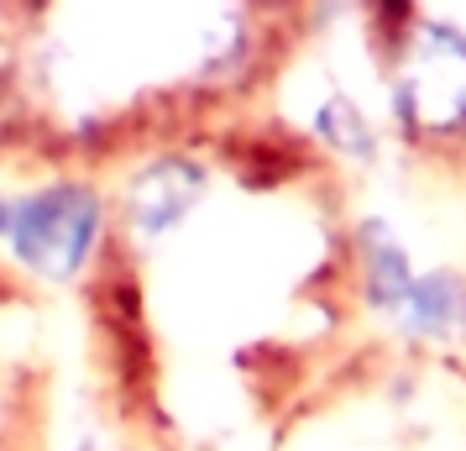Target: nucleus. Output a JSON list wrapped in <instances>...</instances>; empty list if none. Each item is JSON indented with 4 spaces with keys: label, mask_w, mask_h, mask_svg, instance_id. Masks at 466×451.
<instances>
[{
    "label": "nucleus",
    "mask_w": 466,
    "mask_h": 451,
    "mask_svg": "<svg viewBox=\"0 0 466 451\" xmlns=\"http://www.w3.org/2000/svg\"><path fill=\"white\" fill-rule=\"evenodd\" d=\"M319 16L309 0H0V184L106 190L283 106Z\"/></svg>",
    "instance_id": "f03ea898"
},
{
    "label": "nucleus",
    "mask_w": 466,
    "mask_h": 451,
    "mask_svg": "<svg viewBox=\"0 0 466 451\" xmlns=\"http://www.w3.org/2000/svg\"><path fill=\"white\" fill-rule=\"evenodd\" d=\"M58 304L47 283L0 247V451L58 446Z\"/></svg>",
    "instance_id": "39448f33"
},
{
    "label": "nucleus",
    "mask_w": 466,
    "mask_h": 451,
    "mask_svg": "<svg viewBox=\"0 0 466 451\" xmlns=\"http://www.w3.org/2000/svg\"><path fill=\"white\" fill-rule=\"evenodd\" d=\"M346 16L388 152L424 184L466 194V0H372Z\"/></svg>",
    "instance_id": "20e7f679"
},
{
    "label": "nucleus",
    "mask_w": 466,
    "mask_h": 451,
    "mask_svg": "<svg viewBox=\"0 0 466 451\" xmlns=\"http://www.w3.org/2000/svg\"><path fill=\"white\" fill-rule=\"evenodd\" d=\"M262 451H466L461 346L372 331Z\"/></svg>",
    "instance_id": "7ed1b4c3"
},
{
    "label": "nucleus",
    "mask_w": 466,
    "mask_h": 451,
    "mask_svg": "<svg viewBox=\"0 0 466 451\" xmlns=\"http://www.w3.org/2000/svg\"><path fill=\"white\" fill-rule=\"evenodd\" d=\"M456 346H461V357H466V268H461V336H456Z\"/></svg>",
    "instance_id": "423d86ee"
},
{
    "label": "nucleus",
    "mask_w": 466,
    "mask_h": 451,
    "mask_svg": "<svg viewBox=\"0 0 466 451\" xmlns=\"http://www.w3.org/2000/svg\"><path fill=\"white\" fill-rule=\"evenodd\" d=\"M74 273L79 363L121 451H262L378 321L361 190L283 106L116 173Z\"/></svg>",
    "instance_id": "f257e3e1"
}]
</instances>
